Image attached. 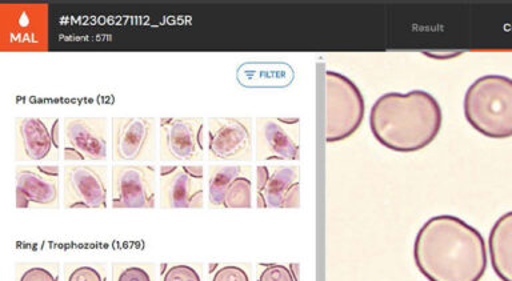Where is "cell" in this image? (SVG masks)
I'll list each match as a JSON object with an SVG mask.
<instances>
[{
    "mask_svg": "<svg viewBox=\"0 0 512 281\" xmlns=\"http://www.w3.org/2000/svg\"><path fill=\"white\" fill-rule=\"evenodd\" d=\"M299 167L258 166L256 168V207L298 208Z\"/></svg>",
    "mask_w": 512,
    "mask_h": 281,
    "instance_id": "obj_16",
    "label": "cell"
},
{
    "mask_svg": "<svg viewBox=\"0 0 512 281\" xmlns=\"http://www.w3.org/2000/svg\"><path fill=\"white\" fill-rule=\"evenodd\" d=\"M16 281H60L58 263H18Z\"/></svg>",
    "mask_w": 512,
    "mask_h": 281,
    "instance_id": "obj_19",
    "label": "cell"
},
{
    "mask_svg": "<svg viewBox=\"0 0 512 281\" xmlns=\"http://www.w3.org/2000/svg\"><path fill=\"white\" fill-rule=\"evenodd\" d=\"M203 118H162L159 120V160L167 163L203 162Z\"/></svg>",
    "mask_w": 512,
    "mask_h": 281,
    "instance_id": "obj_8",
    "label": "cell"
},
{
    "mask_svg": "<svg viewBox=\"0 0 512 281\" xmlns=\"http://www.w3.org/2000/svg\"><path fill=\"white\" fill-rule=\"evenodd\" d=\"M112 140L108 118L62 119V154L64 162H107Z\"/></svg>",
    "mask_w": 512,
    "mask_h": 281,
    "instance_id": "obj_6",
    "label": "cell"
},
{
    "mask_svg": "<svg viewBox=\"0 0 512 281\" xmlns=\"http://www.w3.org/2000/svg\"><path fill=\"white\" fill-rule=\"evenodd\" d=\"M256 281H298L290 266L284 264H260Z\"/></svg>",
    "mask_w": 512,
    "mask_h": 281,
    "instance_id": "obj_24",
    "label": "cell"
},
{
    "mask_svg": "<svg viewBox=\"0 0 512 281\" xmlns=\"http://www.w3.org/2000/svg\"><path fill=\"white\" fill-rule=\"evenodd\" d=\"M491 266L502 281H512V211L496 220L488 236Z\"/></svg>",
    "mask_w": 512,
    "mask_h": 281,
    "instance_id": "obj_18",
    "label": "cell"
},
{
    "mask_svg": "<svg viewBox=\"0 0 512 281\" xmlns=\"http://www.w3.org/2000/svg\"><path fill=\"white\" fill-rule=\"evenodd\" d=\"M112 281H156V268L150 263H114Z\"/></svg>",
    "mask_w": 512,
    "mask_h": 281,
    "instance_id": "obj_20",
    "label": "cell"
},
{
    "mask_svg": "<svg viewBox=\"0 0 512 281\" xmlns=\"http://www.w3.org/2000/svg\"><path fill=\"white\" fill-rule=\"evenodd\" d=\"M207 148L210 162H250L252 158L251 119H208Z\"/></svg>",
    "mask_w": 512,
    "mask_h": 281,
    "instance_id": "obj_12",
    "label": "cell"
},
{
    "mask_svg": "<svg viewBox=\"0 0 512 281\" xmlns=\"http://www.w3.org/2000/svg\"><path fill=\"white\" fill-rule=\"evenodd\" d=\"M298 119H258L256 122V154L259 160H298L296 136Z\"/></svg>",
    "mask_w": 512,
    "mask_h": 281,
    "instance_id": "obj_17",
    "label": "cell"
},
{
    "mask_svg": "<svg viewBox=\"0 0 512 281\" xmlns=\"http://www.w3.org/2000/svg\"><path fill=\"white\" fill-rule=\"evenodd\" d=\"M63 281H107V267L94 262L67 263Z\"/></svg>",
    "mask_w": 512,
    "mask_h": 281,
    "instance_id": "obj_21",
    "label": "cell"
},
{
    "mask_svg": "<svg viewBox=\"0 0 512 281\" xmlns=\"http://www.w3.org/2000/svg\"><path fill=\"white\" fill-rule=\"evenodd\" d=\"M290 268H291L292 274H294V276H295V279L299 281V274H298L299 264H290Z\"/></svg>",
    "mask_w": 512,
    "mask_h": 281,
    "instance_id": "obj_25",
    "label": "cell"
},
{
    "mask_svg": "<svg viewBox=\"0 0 512 281\" xmlns=\"http://www.w3.org/2000/svg\"><path fill=\"white\" fill-rule=\"evenodd\" d=\"M156 166L115 164L111 172L112 208H155Z\"/></svg>",
    "mask_w": 512,
    "mask_h": 281,
    "instance_id": "obj_11",
    "label": "cell"
},
{
    "mask_svg": "<svg viewBox=\"0 0 512 281\" xmlns=\"http://www.w3.org/2000/svg\"><path fill=\"white\" fill-rule=\"evenodd\" d=\"M210 281H251L250 268L244 264H215L211 266Z\"/></svg>",
    "mask_w": 512,
    "mask_h": 281,
    "instance_id": "obj_23",
    "label": "cell"
},
{
    "mask_svg": "<svg viewBox=\"0 0 512 281\" xmlns=\"http://www.w3.org/2000/svg\"><path fill=\"white\" fill-rule=\"evenodd\" d=\"M0 46L3 51H46V4H3L0 7Z\"/></svg>",
    "mask_w": 512,
    "mask_h": 281,
    "instance_id": "obj_5",
    "label": "cell"
},
{
    "mask_svg": "<svg viewBox=\"0 0 512 281\" xmlns=\"http://www.w3.org/2000/svg\"><path fill=\"white\" fill-rule=\"evenodd\" d=\"M364 98L347 76L326 71V142L336 143L354 135L364 119Z\"/></svg>",
    "mask_w": 512,
    "mask_h": 281,
    "instance_id": "obj_4",
    "label": "cell"
},
{
    "mask_svg": "<svg viewBox=\"0 0 512 281\" xmlns=\"http://www.w3.org/2000/svg\"><path fill=\"white\" fill-rule=\"evenodd\" d=\"M442 122L438 100L423 90L388 92L376 100L370 111L374 138L399 154H412L430 146L438 138Z\"/></svg>",
    "mask_w": 512,
    "mask_h": 281,
    "instance_id": "obj_2",
    "label": "cell"
},
{
    "mask_svg": "<svg viewBox=\"0 0 512 281\" xmlns=\"http://www.w3.org/2000/svg\"><path fill=\"white\" fill-rule=\"evenodd\" d=\"M200 264H166L160 281H203Z\"/></svg>",
    "mask_w": 512,
    "mask_h": 281,
    "instance_id": "obj_22",
    "label": "cell"
},
{
    "mask_svg": "<svg viewBox=\"0 0 512 281\" xmlns=\"http://www.w3.org/2000/svg\"><path fill=\"white\" fill-rule=\"evenodd\" d=\"M58 164H19L15 168L16 207L59 208Z\"/></svg>",
    "mask_w": 512,
    "mask_h": 281,
    "instance_id": "obj_14",
    "label": "cell"
},
{
    "mask_svg": "<svg viewBox=\"0 0 512 281\" xmlns=\"http://www.w3.org/2000/svg\"><path fill=\"white\" fill-rule=\"evenodd\" d=\"M203 166L160 164L159 206L162 208H203Z\"/></svg>",
    "mask_w": 512,
    "mask_h": 281,
    "instance_id": "obj_13",
    "label": "cell"
},
{
    "mask_svg": "<svg viewBox=\"0 0 512 281\" xmlns=\"http://www.w3.org/2000/svg\"><path fill=\"white\" fill-rule=\"evenodd\" d=\"M108 167L104 164H66L62 175L63 206L72 208H98L108 204Z\"/></svg>",
    "mask_w": 512,
    "mask_h": 281,
    "instance_id": "obj_9",
    "label": "cell"
},
{
    "mask_svg": "<svg viewBox=\"0 0 512 281\" xmlns=\"http://www.w3.org/2000/svg\"><path fill=\"white\" fill-rule=\"evenodd\" d=\"M252 168L250 166L208 167V207L251 208Z\"/></svg>",
    "mask_w": 512,
    "mask_h": 281,
    "instance_id": "obj_15",
    "label": "cell"
},
{
    "mask_svg": "<svg viewBox=\"0 0 512 281\" xmlns=\"http://www.w3.org/2000/svg\"><path fill=\"white\" fill-rule=\"evenodd\" d=\"M464 116L479 134L491 139L512 138V79L486 75L468 87Z\"/></svg>",
    "mask_w": 512,
    "mask_h": 281,
    "instance_id": "obj_3",
    "label": "cell"
},
{
    "mask_svg": "<svg viewBox=\"0 0 512 281\" xmlns=\"http://www.w3.org/2000/svg\"><path fill=\"white\" fill-rule=\"evenodd\" d=\"M112 160L115 163H154L156 122L154 118H112Z\"/></svg>",
    "mask_w": 512,
    "mask_h": 281,
    "instance_id": "obj_10",
    "label": "cell"
},
{
    "mask_svg": "<svg viewBox=\"0 0 512 281\" xmlns=\"http://www.w3.org/2000/svg\"><path fill=\"white\" fill-rule=\"evenodd\" d=\"M60 150L62 122L59 118H16V162L56 163Z\"/></svg>",
    "mask_w": 512,
    "mask_h": 281,
    "instance_id": "obj_7",
    "label": "cell"
},
{
    "mask_svg": "<svg viewBox=\"0 0 512 281\" xmlns=\"http://www.w3.org/2000/svg\"><path fill=\"white\" fill-rule=\"evenodd\" d=\"M414 262L428 281H480L487 270V246L464 220L434 216L416 235Z\"/></svg>",
    "mask_w": 512,
    "mask_h": 281,
    "instance_id": "obj_1",
    "label": "cell"
}]
</instances>
